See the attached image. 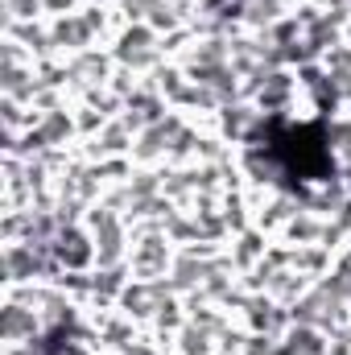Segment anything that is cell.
<instances>
[{"mask_svg": "<svg viewBox=\"0 0 351 355\" xmlns=\"http://www.w3.org/2000/svg\"><path fill=\"white\" fill-rule=\"evenodd\" d=\"M281 339H285L289 355H327V347H331V335L310 322H289Z\"/></svg>", "mask_w": 351, "mask_h": 355, "instance_id": "obj_14", "label": "cell"}, {"mask_svg": "<svg viewBox=\"0 0 351 355\" xmlns=\"http://www.w3.org/2000/svg\"><path fill=\"white\" fill-rule=\"evenodd\" d=\"M112 75H116V58H112L108 46H91V50H83V54L62 58V87H67V95H71V103L83 99L87 91L108 87Z\"/></svg>", "mask_w": 351, "mask_h": 355, "instance_id": "obj_4", "label": "cell"}, {"mask_svg": "<svg viewBox=\"0 0 351 355\" xmlns=\"http://www.w3.org/2000/svg\"><path fill=\"white\" fill-rule=\"evenodd\" d=\"M108 50H112L116 67H124V71H132V75H141V79L157 75V71L170 62L166 50H162V33L149 29L145 21H128V25H120L116 37L108 42Z\"/></svg>", "mask_w": 351, "mask_h": 355, "instance_id": "obj_1", "label": "cell"}, {"mask_svg": "<svg viewBox=\"0 0 351 355\" xmlns=\"http://www.w3.org/2000/svg\"><path fill=\"white\" fill-rule=\"evenodd\" d=\"M58 272L62 268L54 261L50 244H33V240L0 244V293L17 285H33V281H54Z\"/></svg>", "mask_w": 351, "mask_h": 355, "instance_id": "obj_2", "label": "cell"}, {"mask_svg": "<svg viewBox=\"0 0 351 355\" xmlns=\"http://www.w3.org/2000/svg\"><path fill=\"white\" fill-rule=\"evenodd\" d=\"M132 145H137V132L120 120V116H112L91 141H79V157H91V162H132Z\"/></svg>", "mask_w": 351, "mask_h": 355, "instance_id": "obj_8", "label": "cell"}, {"mask_svg": "<svg viewBox=\"0 0 351 355\" xmlns=\"http://www.w3.org/2000/svg\"><path fill=\"white\" fill-rule=\"evenodd\" d=\"M318 132H323V149H327L331 166L335 170H351V107H339V112L323 116Z\"/></svg>", "mask_w": 351, "mask_h": 355, "instance_id": "obj_12", "label": "cell"}, {"mask_svg": "<svg viewBox=\"0 0 351 355\" xmlns=\"http://www.w3.org/2000/svg\"><path fill=\"white\" fill-rule=\"evenodd\" d=\"M50 42H54V58H71V54L91 50V46H103L79 8L62 12V17H50Z\"/></svg>", "mask_w": 351, "mask_h": 355, "instance_id": "obj_10", "label": "cell"}, {"mask_svg": "<svg viewBox=\"0 0 351 355\" xmlns=\"http://www.w3.org/2000/svg\"><path fill=\"white\" fill-rule=\"evenodd\" d=\"M186 116L182 112H170L166 120H153L137 132V145H132V166H170L174 157L178 137L186 132Z\"/></svg>", "mask_w": 351, "mask_h": 355, "instance_id": "obj_5", "label": "cell"}, {"mask_svg": "<svg viewBox=\"0 0 351 355\" xmlns=\"http://www.w3.org/2000/svg\"><path fill=\"white\" fill-rule=\"evenodd\" d=\"M335 257H339V252H331L327 244H306V248H289V265L298 268V272H306V277H314V281L331 272Z\"/></svg>", "mask_w": 351, "mask_h": 355, "instance_id": "obj_15", "label": "cell"}, {"mask_svg": "<svg viewBox=\"0 0 351 355\" xmlns=\"http://www.w3.org/2000/svg\"><path fill=\"white\" fill-rule=\"evenodd\" d=\"M124 190L132 202L162 198V166H132V174L124 178Z\"/></svg>", "mask_w": 351, "mask_h": 355, "instance_id": "obj_16", "label": "cell"}, {"mask_svg": "<svg viewBox=\"0 0 351 355\" xmlns=\"http://www.w3.org/2000/svg\"><path fill=\"white\" fill-rule=\"evenodd\" d=\"M215 352H219V339L186 318V327L174 335V355H215Z\"/></svg>", "mask_w": 351, "mask_h": 355, "instance_id": "obj_17", "label": "cell"}, {"mask_svg": "<svg viewBox=\"0 0 351 355\" xmlns=\"http://www.w3.org/2000/svg\"><path fill=\"white\" fill-rule=\"evenodd\" d=\"M112 116H103L95 103H87V99H75V124H79V141H91L103 124H108Z\"/></svg>", "mask_w": 351, "mask_h": 355, "instance_id": "obj_19", "label": "cell"}, {"mask_svg": "<svg viewBox=\"0 0 351 355\" xmlns=\"http://www.w3.org/2000/svg\"><path fill=\"white\" fill-rule=\"evenodd\" d=\"M273 244H277V240H273V236H264L261 227L252 223V227L236 232V236L228 240V248H223V252H228V261H232L236 272H252V268L268 257V248H273Z\"/></svg>", "mask_w": 351, "mask_h": 355, "instance_id": "obj_11", "label": "cell"}, {"mask_svg": "<svg viewBox=\"0 0 351 355\" xmlns=\"http://www.w3.org/2000/svg\"><path fill=\"white\" fill-rule=\"evenodd\" d=\"M323 232H327V219L318 215V211H310V207H302L289 223H285V232L277 236V244H285V248H306V244H323Z\"/></svg>", "mask_w": 351, "mask_h": 355, "instance_id": "obj_13", "label": "cell"}, {"mask_svg": "<svg viewBox=\"0 0 351 355\" xmlns=\"http://www.w3.org/2000/svg\"><path fill=\"white\" fill-rule=\"evenodd\" d=\"M215 355H244V347H236V352H215Z\"/></svg>", "mask_w": 351, "mask_h": 355, "instance_id": "obj_22", "label": "cell"}, {"mask_svg": "<svg viewBox=\"0 0 351 355\" xmlns=\"http://www.w3.org/2000/svg\"><path fill=\"white\" fill-rule=\"evenodd\" d=\"M42 335H46L42 314H37L33 306H25V302L0 293V343L17 347V343H37Z\"/></svg>", "mask_w": 351, "mask_h": 355, "instance_id": "obj_7", "label": "cell"}, {"mask_svg": "<svg viewBox=\"0 0 351 355\" xmlns=\"http://www.w3.org/2000/svg\"><path fill=\"white\" fill-rule=\"evenodd\" d=\"M178 257V244L166 236L162 223H141L132 227V248H128V272L137 281H162L170 277Z\"/></svg>", "mask_w": 351, "mask_h": 355, "instance_id": "obj_3", "label": "cell"}, {"mask_svg": "<svg viewBox=\"0 0 351 355\" xmlns=\"http://www.w3.org/2000/svg\"><path fill=\"white\" fill-rule=\"evenodd\" d=\"M54 285H58L71 302H79V306H87L91 302V268L87 272H71V268H62V272L54 277Z\"/></svg>", "mask_w": 351, "mask_h": 355, "instance_id": "obj_18", "label": "cell"}, {"mask_svg": "<svg viewBox=\"0 0 351 355\" xmlns=\"http://www.w3.org/2000/svg\"><path fill=\"white\" fill-rule=\"evenodd\" d=\"M112 355H174V352H170V347H162V343L145 331L137 343H128V347H120V352H112Z\"/></svg>", "mask_w": 351, "mask_h": 355, "instance_id": "obj_21", "label": "cell"}, {"mask_svg": "<svg viewBox=\"0 0 351 355\" xmlns=\"http://www.w3.org/2000/svg\"><path fill=\"white\" fill-rule=\"evenodd\" d=\"M50 252H54L58 268H71V272H87V268H95V240H91V232L83 227V223L58 227V236L50 240Z\"/></svg>", "mask_w": 351, "mask_h": 355, "instance_id": "obj_9", "label": "cell"}, {"mask_svg": "<svg viewBox=\"0 0 351 355\" xmlns=\"http://www.w3.org/2000/svg\"><path fill=\"white\" fill-rule=\"evenodd\" d=\"M248 99L261 107L264 116H293L298 99H302V83L293 67H273L248 87Z\"/></svg>", "mask_w": 351, "mask_h": 355, "instance_id": "obj_6", "label": "cell"}, {"mask_svg": "<svg viewBox=\"0 0 351 355\" xmlns=\"http://www.w3.org/2000/svg\"><path fill=\"white\" fill-rule=\"evenodd\" d=\"M244 355H289L281 335H261V331H248L244 335Z\"/></svg>", "mask_w": 351, "mask_h": 355, "instance_id": "obj_20", "label": "cell"}]
</instances>
